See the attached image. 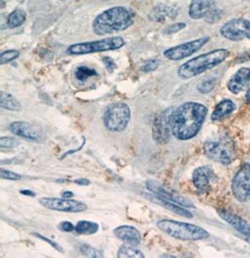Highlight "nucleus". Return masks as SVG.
I'll list each match as a JSON object with an SVG mask.
<instances>
[{
	"label": "nucleus",
	"instance_id": "1",
	"mask_svg": "<svg viewBox=\"0 0 250 258\" xmlns=\"http://www.w3.org/2000/svg\"><path fill=\"white\" fill-rule=\"evenodd\" d=\"M208 109L202 103L188 102L177 107L173 117L172 132L176 139L187 141L194 138L202 129Z\"/></svg>",
	"mask_w": 250,
	"mask_h": 258
},
{
	"label": "nucleus",
	"instance_id": "2",
	"mask_svg": "<svg viewBox=\"0 0 250 258\" xmlns=\"http://www.w3.org/2000/svg\"><path fill=\"white\" fill-rule=\"evenodd\" d=\"M134 16L127 8H110L99 14L93 21L92 28L96 35L106 36L128 29L133 25Z\"/></svg>",
	"mask_w": 250,
	"mask_h": 258
},
{
	"label": "nucleus",
	"instance_id": "3",
	"mask_svg": "<svg viewBox=\"0 0 250 258\" xmlns=\"http://www.w3.org/2000/svg\"><path fill=\"white\" fill-rule=\"evenodd\" d=\"M229 54L230 52L227 49H216L208 53L200 54L182 64L178 69L177 74L183 80L193 78L218 66L229 56Z\"/></svg>",
	"mask_w": 250,
	"mask_h": 258
},
{
	"label": "nucleus",
	"instance_id": "4",
	"mask_svg": "<svg viewBox=\"0 0 250 258\" xmlns=\"http://www.w3.org/2000/svg\"><path fill=\"white\" fill-rule=\"evenodd\" d=\"M156 226L171 238L183 241L203 240L209 238L210 236L209 233L201 226L171 219H162L158 221Z\"/></svg>",
	"mask_w": 250,
	"mask_h": 258
},
{
	"label": "nucleus",
	"instance_id": "5",
	"mask_svg": "<svg viewBox=\"0 0 250 258\" xmlns=\"http://www.w3.org/2000/svg\"><path fill=\"white\" fill-rule=\"evenodd\" d=\"M204 153L216 163L228 165L235 158L234 142L227 135H220L204 143Z\"/></svg>",
	"mask_w": 250,
	"mask_h": 258
},
{
	"label": "nucleus",
	"instance_id": "6",
	"mask_svg": "<svg viewBox=\"0 0 250 258\" xmlns=\"http://www.w3.org/2000/svg\"><path fill=\"white\" fill-rule=\"evenodd\" d=\"M130 118V108L124 102H115L110 104L102 117L105 128L113 133L124 132L128 128Z\"/></svg>",
	"mask_w": 250,
	"mask_h": 258
},
{
	"label": "nucleus",
	"instance_id": "7",
	"mask_svg": "<svg viewBox=\"0 0 250 258\" xmlns=\"http://www.w3.org/2000/svg\"><path fill=\"white\" fill-rule=\"evenodd\" d=\"M125 45V41L121 37H112L100 41L80 42L70 45L67 49V54L70 55L93 54L98 52H107L120 49Z\"/></svg>",
	"mask_w": 250,
	"mask_h": 258
},
{
	"label": "nucleus",
	"instance_id": "8",
	"mask_svg": "<svg viewBox=\"0 0 250 258\" xmlns=\"http://www.w3.org/2000/svg\"><path fill=\"white\" fill-rule=\"evenodd\" d=\"M176 108V106H170L155 116L152 125V137L156 144L166 145L171 140L173 117Z\"/></svg>",
	"mask_w": 250,
	"mask_h": 258
},
{
	"label": "nucleus",
	"instance_id": "9",
	"mask_svg": "<svg viewBox=\"0 0 250 258\" xmlns=\"http://www.w3.org/2000/svg\"><path fill=\"white\" fill-rule=\"evenodd\" d=\"M40 204L48 210L67 213H80L88 209V205L84 202L64 197H42L40 199Z\"/></svg>",
	"mask_w": 250,
	"mask_h": 258
},
{
	"label": "nucleus",
	"instance_id": "10",
	"mask_svg": "<svg viewBox=\"0 0 250 258\" xmlns=\"http://www.w3.org/2000/svg\"><path fill=\"white\" fill-rule=\"evenodd\" d=\"M210 41V37H202L194 41L185 42L182 44L169 48L164 51V56L173 61H179L195 54Z\"/></svg>",
	"mask_w": 250,
	"mask_h": 258
},
{
	"label": "nucleus",
	"instance_id": "11",
	"mask_svg": "<svg viewBox=\"0 0 250 258\" xmlns=\"http://www.w3.org/2000/svg\"><path fill=\"white\" fill-rule=\"evenodd\" d=\"M231 189L239 202H244L250 198V163L244 164L238 171L232 180Z\"/></svg>",
	"mask_w": 250,
	"mask_h": 258
},
{
	"label": "nucleus",
	"instance_id": "12",
	"mask_svg": "<svg viewBox=\"0 0 250 258\" xmlns=\"http://www.w3.org/2000/svg\"><path fill=\"white\" fill-rule=\"evenodd\" d=\"M250 31V22L243 18H237L226 23L220 29L225 39L231 41H240L246 38Z\"/></svg>",
	"mask_w": 250,
	"mask_h": 258
},
{
	"label": "nucleus",
	"instance_id": "13",
	"mask_svg": "<svg viewBox=\"0 0 250 258\" xmlns=\"http://www.w3.org/2000/svg\"><path fill=\"white\" fill-rule=\"evenodd\" d=\"M146 188L147 190L154 194L158 197H161L165 200H168L171 202H174L176 204L180 205L184 208H194V205L192 204V202L190 201L188 198L182 197L181 195L177 194L175 190H170L163 187L162 185L156 183L155 181L153 180H148L146 181Z\"/></svg>",
	"mask_w": 250,
	"mask_h": 258
},
{
	"label": "nucleus",
	"instance_id": "14",
	"mask_svg": "<svg viewBox=\"0 0 250 258\" xmlns=\"http://www.w3.org/2000/svg\"><path fill=\"white\" fill-rule=\"evenodd\" d=\"M9 128L14 136H19L28 141L41 142L43 140V134L41 128L32 123L21 120L14 121L10 124Z\"/></svg>",
	"mask_w": 250,
	"mask_h": 258
},
{
	"label": "nucleus",
	"instance_id": "15",
	"mask_svg": "<svg viewBox=\"0 0 250 258\" xmlns=\"http://www.w3.org/2000/svg\"><path fill=\"white\" fill-rule=\"evenodd\" d=\"M217 177L214 170L209 166H200L192 174V182L198 191L205 194L212 189V185L216 182Z\"/></svg>",
	"mask_w": 250,
	"mask_h": 258
},
{
	"label": "nucleus",
	"instance_id": "16",
	"mask_svg": "<svg viewBox=\"0 0 250 258\" xmlns=\"http://www.w3.org/2000/svg\"><path fill=\"white\" fill-rule=\"evenodd\" d=\"M250 69H239L234 75L230 78L227 87L231 93H240L243 91L249 85Z\"/></svg>",
	"mask_w": 250,
	"mask_h": 258
},
{
	"label": "nucleus",
	"instance_id": "17",
	"mask_svg": "<svg viewBox=\"0 0 250 258\" xmlns=\"http://www.w3.org/2000/svg\"><path fill=\"white\" fill-rule=\"evenodd\" d=\"M114 234L116 238H119L124 243L138 246L142 240L140 231L131 225H120L115 228Z\"/></svg>",
	"mask_w": 250,
	"mask_h": 258
},
{
	"label": "nucleus",
	"instance_id": "18",
	"mask_svg": "<svg viewBox=\"0 0 250 258\" xmlns=\"http://www.w3.org/2000/svg\"><path fill=\"white\" fill-rule=\"evenodd\" d=\"M178 15V10L166 4H158L149 13L150 20L154 23H163L168 19H175Z\"/></svg>",
	"mask_w": 250,
	"mask_h": 258
},
{
	"label": "nucleus",
	"instance_id": "19",
	"mask_svg": "<svg viewBox=\"0 0 250 258\" xmlns=\"http://www.w3.org/2000/svg\"><path fill=\"white\" fill-rule=\"evenodd\" d=\"M217 213L225 222L231 224L237 231L250 238V224L247 222H245L242 218L238 217L235 214H232L230 211L219 210L217 211Z\"/></svg>",
	"mask_w": 250,
	"mask_h": 258
},
{
	"label": "nucleus",
	"instance_id": "20",
	"mask_svg": "<svg viewBox=\"0 0 250 258\" xmlns=\"http://www.w3.org/2000/svg\"><path fill=\"white\" fill-rule=\"evenodd\" d=\"M148 196L150 197H148L149 200H151L152 202H155L156 204L161 206L163 208H165L166 210H169V211L176 213V214L179 215V216L188 218V219L193 218V214L190 211L186 210L182 206H180V205L176 204V203L171 202V201H168V200H165V199H163L161 197L155 196L154 194L151 195V196L148 195Z\"/></svg>",
	"mask_w": 250,
	"mask_h": 258
},
{
	"label": "nucleus",
	"instance_id": "21",
	"mask_svg": "<svg viewBox=\"0 0 250 258\" xmlns=\"http://www.w3.org/2000/svg\"><path fill=\"white\" fill-rule=\"evenodd\" d=\"M213 4L210 0H192L189 9L190 18L198 20L205 17L213 9Z\"/></svg>",
	"mask_w": 250,
	"mask_h": 258
},
{
	"label": "nucleus",
	"instance_id": "22",
	"mask_svg": "<svg viewBox=\"0 0 250 258\" xmlns=\"http://www.w3.org/2000/svg\"><path fill=\"white\" fill-rule=\"evenodd\" d=\"M236 108L235 103L229 99H225L219 102L214 110L211 119L213 121H219L221 119L225 118L226 116L230 115Z\"/></svg>",
	"mask_w": 250,
	"mask_h": 258
},
{
	"label": "nucleus",
	"instance_id": "23",
	"mask_svg": "<svg viewBox=\"0 0 250 258\" xmlns=\"http://www.w3.org/2000/svg\"><path fill=\"white\" fill-rule=\"evenodd\" d=\"M0 106L1 108L14 112H18L22 108L20 102L12 94L5 91H1L0 93Z\"/></svg>",
	"mask_w": 250,
	"mask_h": 258
},
{
	"label": "nucleus",
	"instance_id": "24",
	"mask_svg": "<svg viewBox=\"0 0 250 258\" xmlns=\"http://www.w3.org/2000/svg\"><path fill=\"white\" fill-rule=\"evenodd\" d=\"M117 257L118 258H143L144 253L138 248H136L135 245L125 243L121 245L117 251Z\"/></svg>",
	"mask_w": 250,
	"mask_h": 258
},
{
	"label": "nucleus",
	"instance_id": "25",
	"mask_svg": "<svg viewBox=\"0 0 250 258\" xmlns=\"http://www.w3.org/2000/svg\"><path fill=\"white\" fill-rule=\"evenodd\" d=\"M27 20V14L22 9H16L8 17V26L10 28L19 27Z\"/></svg>",
	"mask_w": 250,
	"mask_h": 258
},
{
	"label": "nucleus",
	"instance_id": "26",
	"mask_svg": "<svg viewBox=\"0 0 250 258\" xmlns=\"http://www.w3.org/2000/svg\"><path fill=\"white\" fill-rule=\"evenodd\" d=\"M100 229V225L89 221H80L75 225V232L79 235H94Z\"/></svg>",
	"mask_w": 250,
	"mask_h": 258
},
{
	"label": "nucleus",
	"instance_id": "27",
	"mask_svg": "<svg viewBox=\"0 0 250 258\" xmlns=\"http://www.w3.org/2000/svg\"><path fill=\"white\" fill-rule=\"evenodd\" d=\"M98 75L95 69L89 68L87 66H81L78 67L75 71V77L77 80L81 82H86L88 78L93 77Z\"/></svg>",
	"mask_w": 250,
	"mask_h": 258
},
{
	"label": "nucleus",
	"instance_id": "28",
	"mask_svg": "<svg viewBox=\"0 0 250 258\" xmlns=\"http://www.w3.org/2000/svg\"><path fill=\"white\" fill-rule=\"evenodd\" d=\"M80 251L87 257H103V253L94 247L88 244L80 246Z\"/></svg>",
	"mask_w": 250,
	"mask_h": 258
},
{
	"label": "nucleus",
	"instance_id": "29",
	"mask_svg": "<svg viewBox=\"0 0 250 258\" xmlns=\"http://www.w3.org/2000/svg\"><path fill=\"white\" fill-rule=\"evenodd\" d=\"M215 85H216V79L215 78H212V77L211 78H206V79H204V80H203L198 85L197 89L201 93L207 94V93H209V92L212 91V89H214Z\"/></svg>",
	"mask_w": 250,
	"mask_h": 258
},
{
	"label": "nucleus",
	"instance_id": "30",
	"mask_svg": "<svg viewBox=\"0 0 250 258\" xmlns=\"http://www.w3.org/2000/svg\"><path fill=\"white\" fill-rule=\"evenodd\" d=\"M20 55V52L17 50H8L0 54V64L4 65L9 62H12L18 58Z\"/></svg>",
	"mask_w": 250,
	"mask_h": 258
},
{
	"label": "nucleus",
	"instance_id": "31",
	"mask_svg": "<svg viewBox=\"0 0 250 258\" xmlns=\"http://www.w3.org/2000/svg\"><path fill=\"white\" fill-rule=\"evenodd\" d=\"M19 141L14 137H8V136H2L0 138V149L1 150H10L14 149L15 147L19 146Z\"/></svg>",
	"mask_w": 250,
	"mask_h": 258
},
{
	"label": "nucleus",
	"instance_id": "32",
	"mask_svg": "<svg viewBox=\"0 0 250 258\" xmlns=\"http://www.w3.org/2000/svg\"><path fill=\"white\" fill-rule=\"evenodd\" d=\"M0 177L2 179H7V180H13V181H17L22 179V176L20 174H17L13 171L1 168L0 169Z\"/></svg>",
	"mask_w": 250,
	"mask_h": 258
},
{
	"label": "nucleus",
	"instance_id": "33",
	"mask_svg": "<svg viewBox=\"0 0 250 258\" xmlns=\"http://www.w3.org/2000/svg\"><path fill=\"white\" fill-rule=\"evenodd\" d=\"M32 235L36 237V238H40L41 240H43V241H45V242H47L48 244L51 245L54 249H55L56 251H60V252H64L63 251V249H62V247H61L60 245L58 244V243H56L55 241L54 240H52V239H50V238H48L47 237H44V236H42L41 234L40 233H32Z\"/></svg>",
	"mask_w": 250,
	"mask_h": 258
},
{
	"label": "nucleus",
	"instance_id": "34",
	"mask_svg": "<svg viewBox=\"0 0 250 258\" xmlns=\"http://www.w3.org/2000/svg\"><path fill=\"white\" fill-rule=\"evenodd\" d=\"M185 27H186L185 23H176V24H173L170 27H167L164 30V33L166 35L175 34V33H177L178 31H181Z\"/></svg>",
	"mask_w": 250,
	"mask_h": 258
},
{
	"label": "nucleus",
	"instance_id": "35",
	"mask_svg": "<svg viewBox=\"0 0 250 258\" xmlns=\"http://www.w3.org/2000/svg\"><path fill=\"white\" fill-rule=\"evenodd\" d=\"M220 15L221 13L219 10L217 9H212L209 12V14H207L205 17H206V21L210 23V24H214L217 21L220 19Z\"/></svg>",
	"mask_w": 250,
	"mask_h": 258
},
{
	"label": "nucleus",
	"instance_id": "36",
	"mask_svg": "<svg viewBox=\"0 0 250 258\" xmlns=\"http://www.w3.org/2000/svg\"><path fill=\"white\" fill-rule=\"evenodd\" d=\"M158 66H159V60L151 59V60H148L144 63L142 70L144 73H150V72L155 71L156 69L158 68Z\"/></svg>",
	"mask_w": 250,
	"mask_h": 258
},
{
	"label": "nucleus",
	"instance_id": "37",
	"mask_svg": "<svg viewBox=\"0 0 250 258\" xmlns=\"http://www.w3.org/2000/svg\"><path fill=\"white\" fill-rule=\"evenodd\" d=\"M102 62L110 74H113L115 72V70L116 69V64L113 58H111L109 56H104V57H102Z\"/></svg>",
	"mask_w": 250,
	"mask_h": 258
},
{
	"label": "nucleus",
	"instance_id": "38",
	"mask_svg": "<svg viewBox=\"0 0 250 258\" xmlns=\"http://www.w3.org/2000/svg\"><path fill=\"white\" fill-rule=\"evenodd\" d=\"M58 229L62 232L69 233V232L75 231V226L70 222H62L58 224Z\"/></svg>",
	"mask_w": 250,
	"mask_h": 258
},
{
	"label": "nucleus",
	"instance_id": "39",
	"mask_svg": "<svg viewBox=\"0 0 250 258\" xmlns=\"http://www.w3.org/2000/svg\"><path fill=\"white\" fill-rule=\"evenodd\" d=\"M74 183L82 185V186H88L90 184V181L87 178H78V179H75Z\"/></svg>",
	"mask_w": 250,
	"mask_h": 258
},
{
	"label": "nucleus",
	"instance_id": "40",
	"mask_svg": "<svg viewBox=\"0 0 250 258\" xmlns=\"http://www.w3.org/2000/svg\"><path fill=\"white\" fill-rule=\"evenodd\" d=\"M20 194L24 195V196H26V197H36V194H35L34 191H32V190H27V189H26V190H21Z\"/></svg>",
	"mask_w": 250,
	"mask_h": 258
},
{
	"label": "nucleus",
	"instance_id": "41",
	"mask_svg": "<svg viewBox=\"0 0 250 258\" xmlns=\"http://www.w3.org/2000/svg\"><path fill=\"white\" fill-rule=\"evenodd\" d=\"M62 197H64V198H71V197H73L74 195H73V192L72 191H69V190H65V191H63L62 192Z\"/></svg>",
	"mask_w": 250,
	"mask_h": 258
},
{
	"label": "nucleus",
	"instance_id": "42",
	"mask_svg": "<svg viewBox=\"0 0 250 258\" xmlns=\"http://www.w3.org/2000/svg\"><path fill=\"white\" fill-rule=\"evenodd\" d=\"M245 101L247 103H249L250 104V89L247 92H246V94H245Z\"/></svg>",
	"mask_w": 250,
	"mask_h": 258
},
{
	"label": "nucleus",
	"instance_id": "43",
	"mask_svg": "<svg viewBox=\"0 0 250 258\" xmlns=\"http://www.w3.org/2000/svg\"><path fill=\"white\" fill-rule=\"evenodd\" d=\"M246 38H247V39H249L250 40V31L249 32H248V34H247V36H246Z\"/></svg>",
	"mask_w": 250,
	"mask_h": 258
},
{
	"label": "nucleus",
	"instance_id": "44",
	"mask_svg": "<svg viewBox=\"0 0 250 258\" xmlns=\"http://www.w3.org/2000/svg\"><path fill=\"white\" fill-rule=\"evenodd\" d=\"M61 1H65V0H61Z\"/></svg>",
	"mask_w": 250,
	"mask_h": 258
}]
</instances>
